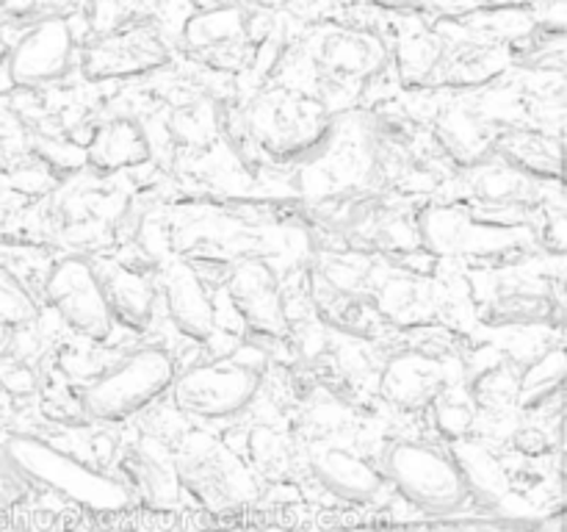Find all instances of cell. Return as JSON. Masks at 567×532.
Masks as SVG:
<instances>
[{
  "label": "cell",
  "instance_id": "obj_1",
  "mask_svg": "<svg viewBox=\"0 0 567 532\" xmlns=\"http://www.w3.org/2000/svg\"><path fill=\"white\" fill-rule=\"evenodd\" d=\"M330 114L313 98L277 89L255 98L247 111V131L266 155L291 161L308 155L330 136Z\"/></svg>",
  "mask_w": 567,
  "mask_h": 532
},
{
  "label": "cell",
  "instance_id": "obj_2",
  "mask_svg": "<svg viewBox=\"0 0 567 532\" xmlns=\"http://www.w3.org/2000/svg\"><path fill=\"white\" fill-rule=\"evenodd\" d=\"M175 382V364L164 349H142L105 369L83 391L81 405L92 419L120 421L138 413Z\"/></svg>",
  "mask_w": 567,
  "mask_h": 532
},
{
  "label": "cell",
  "instance_id": "obj_3",
  "mask_svg": "<svg viewBox=\"0 0 567 532\" xmlns=\"http://www.w3.org/2000/svg\"><path fill=\"white\" fill-rule=\"evenodd\" d=\"M385 471L408 502L430 513H449L468 499V488L452 460L424 443H393L385 454Z\"/></svg>",
  "mask_w": 567,
  "mask_h": 532
},
{
  "label": "cell",
  "instance_id": "obj_4",
  "mask_svg": "<svg viewBox=\"0 0 567 532\" xmlns=\"http://www.w3.org/2000/svg\"><path fill=\"white\" fill-rule=\"evenodd\" d=\"M419 238L437 255H504L532 244V233L515 225L474 219L457 205H430L419 219Z\"/></svg>",
  "mask_w": 567,
  "mask_h": 532
},
{
  "label": "cell",
  "instance_id": "obj_5",
  "mask_svg": "<svg viewBox=\"0 0 567 532\" xmlns=\"http://www.w3.org/2000/svg\"><path fill=\"white\" fill-rule=\"evenodd\" d=\"M175 402L199 419H227L252 402L260 388V369L244 358H219L199 364L172 382Z\"/></svg>",
  "mask_w": 567,
  "mask_h": 532
},
{
  "label": "cell",
  "instance_id": "obj_6",
  "mask_svg": "<svg viewBox=\"0 0 567 532\" xmlns=\"http://www.w3.org/2000/svg\"><path fill=\"white\" fill-rule=\"evenodd\" d=\"M44 294H48L55 314L78 336H86L92 341H103V338L111 336L114 319H111L103 291H100L97 272H94V266L86 258H81V255L61 258L50 269Z\"/></svg>",
  "mask_w": 567,
  "mask_h": 532
},
{
  "label": "cell",
  "instance_id": "obj_7",
  "mask_svg": "<svg viewBox=\"0 0 567 532\" xmlns=\"http://www.w3.org/2000/svg\"><path fill=\"white\" fill-rule=\"evenodd\" d=\"M175 477L208 508H233L255 493V477L247 466L216 441H203L183 449L175 460Z\"/></svg>",
  "mask_w": 567,
  "mask_h": 532
},
{
  "label": "cell",
  "instance_id": "obj_8",
  "mask_svg": "<svg viewBox=\"0 0 567 532\" xmlns=\"http://www.w3.org/2000/svg\"><path fill=\"white\" fill-rule=\"evenodd\" d=\"M258 17L249 14L241 3H225L199 11L183 28V44L188 53L203 59L216 70H238L249 44L258 39Z\"/></svg>",
  "mask_w": 567,
  "mask_h": 532
},
{
  "label": "cell",
  "instance_id": "obj_9",
  "mask_svg": "<svg viewBox=\"0 0 567 532\" xmlns=\"http://www.w3.org/2000/svg\"><path fill=\"white\" fill-rule=\"evenodd\" d=\"M169 61L164 39L150 25H133L127 31L100 37L83 50V72L92 81H114L153 72Z\"/></svg>",
  "mask_w": 567,
  "mask_h": 532
},
{
  "label": "cell",
  "instance_id": "obj_10",
  "mask_svg": "<svg viewBox=\"0 0 567 532\" xmlns=\"http://www.w3.org/2000/svg\"><path fill=\"white\" fill-rule=\"evenodd\" d=\"M227 294H230L233 308L244 319V325L264 338L288 336V314L286 299H282L280 280L266 266L264 260L252 258L244 260L233 269L227 280Z\"/></svg>",
  "mask_w": 567,
  "mask_h": 532
},
{
  "label": "cell",
  "instance_id": "obj_11",
  "mask_svg": "<svg viewBox=\"0 0 567 532\" xmlns=\"http://www.w3.org/2000/svg\"><path fill=\"white\" fill-rule=\"evenodd\" d=\"M72 50L75 39L64 20L42 22L9 50V78L17 86H42L59 81L70 72Z\"/></svg>",
  "mask_w": 567,
  "mask_h": 532
},
{
  "label": "cell",
  "instance_id": "obj_12",
  "mask_svg": "<svg viewBox=\"0 0 567 532\" xmlns=\"http://www.w3.org/2000/svg\"><path fill=\"white\" fill-rule=\"evenodd\" d=\"M443 388H449L446 366L424 352L396 355L380 375L382 397L402 410L430 408Z\"/></svg>",
  "mask_w": 567,
  "mask_h": 532
},
{
  "label": "cell",
  "instance_id": "obj_13",
  "mask_svg": "<svg viewBox=\"0 0 567 532\" xmlns=\"http://www.w3.org/2000/svg\"><path fill=\"white\" fill-rule=\"evenodd\" d=\"M509 64L507 44L493 39H463L443 44L441 64L432 75L430 86L446 89H480L504 75Z\"/></svg>",
  "mask_w": 567,
  "mask_h": 532
},
{
  "label": "cell",
  "instance_id": "obj_14",
  "mask_svg": "<svg viewBox=\"0 0 567 532\" xmlns=\"http://www.w3.org/2000/svg\"><path fill=\"white\" fill-rule=\"evenodd\" d=\"M388 61H391V53L382 44V39H377L369 31H354V28L332 31L319 44L321 70L341 83L365 81V78L385 70Z\"/></svg>",
  "mask_w": 567,
  "mask_h": 532
},
{
  "label": "cell",
  "instance_id": "obj_15",
  "mask_svg": "<svg viewBox=\"0 0 567 532\" xmlns=\"http://www.w3.org/2000/svg\"><path fill=\"white\" fill-rule=\"evenodd\" d=\"M164 303L172 325L194 341H208L216 332V314L197 272L186 264H172L164 272Z\"/></svg>",
  "mask_w": 567,
  "mask_h": 532
},
{
  "label": "cell",
  "instance_id": "obj_16",
  "mask_svg": "<svg viewBox=\"0 0 567 532\" xmlns=\"http://www.w3.org/2000/svg\"><path fill=\"white\" fill-rule=\"evenodd\" d=\"M316 480L347 502H371L382 491V477L369 460L341 447H316L310 452Z\"/></svg>",
  "mask_w": 567,
  "mask_h": 532
},
{
  "label": "cell",
  "instance_id": "obj_17",
  "mask_svg": "<svg viewBox=\"0 0 567 532\" xmlns=\"http://www.w3.org/2000/svg\"><path fill=\"white\" fill-rule=\"evenodd\" d=\"M374 314L396 327L430 325L437 314L435 286L424 277L385 275L374 283Z\"/></svg>",
  "mask_w": 567,
  "mask_h": 532
},
{
  "label": "cell",
  "instance_id": "obj_18",
  "mask_svg": "<svg viewBox=\"0 0 567 532\" xmlns=\"http://www.w3.org/2000/svg\"><path fill=\"white\" fill-rule=\"evenodd\" d=\"M435 139L454 164L474 170L493 158L498 131L471 109H449L437 116Z\"/></svg>",
  "mask_w": 567,
  "mask_h": 532
},
{
  "label": "cell",
  "instance_id": "obj_19",
  "mask_svg": "<svg viewBox=\"0 0 567 532\" xmlns=\"http://www.w3.org/2000/svg\"><path fill=\"white\" fill-rule=\"evenodd\" d=\"M94 272H97L100 291L109 305L111 319L122 321L131 330H144L155 308V291L147 277L116 264L94 266Z\"/></svg>",
  "mask_w": 567,
  "mask_h": 532
},
{
  "label": "cell",
  "instance_id": "obj_20",
  "mask_svg": "<svg viewBox=\"0 0 567 532\" xmlns=\"http://www.w3.org/2000/svg\"><path fill=\"white\" fill-rule=\"evenodd\" d=\"M496 153L502 155L504 164L524 172L532 181H559L563 175V142L546 133H498Z\"/></svg>",
  "mask_w": 567,
  "mask_h": 532
},
{
  "label": "cell",
  "instance_id": "obj_21",
  "mask_svg": "<svg viewBox=\"0 0 567 532\" xmlns=\"http://www.w3.org/2000/svg\"><path fill=\"white\" fill-rule=\"evenodd\" d=\"M150 158V142L142 127L133 120L116 116L105 122L92 136L86 150V161L97 172H120L144 164Z\"/></svg>",
  "mask_w": 567,
  "mask_h": 532
},
{
  "label": "cell",
  "instance_id": "obj_22",
  "mask_svg": "<svg viewBox=\"0 0 567 532\" xmlns=\"http://www.w3.org/2000/svg\"><path fill=\"white\" fill-rule=\"evenodd\" d=\"M452 454L454 469L463 477L468 493L474 491L485 499H502L507 493V474H504L502 463H498L491 449L460 438V441L452 443Z\"/></svg>",
  "mask_w": 567,
  "mask_h": 532
},
{
  "label": "cell",
  "instance_id": "obj_23",
  "mask_svg": "<svg viewBox=\"0 0 567 532\" xmlns=\"http://www.w3.org/2000/svg\"><path fill=\"white\" fill-rule=\"evenodd\" d=\"M474 194L482 203L491 205H520L529 197H535V181L526 177L524 172L513 170L509 164H485L474 166Z\"/></svg>",
  "mask_w": 567,
  "mask_h": 532
},
{
  "label": "cell",
  "instance_id": "obj_24",
  "mask_svg": "<svg viewBox=\"0 0 567 532\" xmlns=\"http://www.w3.org/2000/svg\"><path fill=\"white\" fill-rule=\"evenodd\" d=\"M443 39L435 33H413L396 48V70L404 86H430L443 55Z\"/></svg>",
  "mask_w": 567,
  "mask_h": 532
},
{
  "label": "cell",
  "instance_id": "obj_25",
  "mask_svg": "<svg viewBox=\"0 0 567 532\" xmlns=\"http://www.w3.org/2000/svg\"><path fill=\"white\" fill-rule=\"evenodd\" d=\"M172 139L183 147H208L219 131V120H216V105L210 100L197 98L188 103L177 105L166 120Z\"/></svg>",
  "mask_w": 567,
  "mask_h": 532
},
{
  "label": "cell",
  "instance_id": "obj_26",
  "mask_svg": "<svg viewBox=\"0 0 567 532\" xmlns=\"http://www.w3.org/2000/svg\"><path fill=\"white\" fill-rule=\"evenodd\" d=\"M249 460L264 477H286L293 466V447L275 427H255L249 432Z\"/></svg>",
  "mask_w": 567,
  "mask_h": 532
},
{
  "label": "cell",
  "instance_id": "obj_27",
  "mask_svg": "<svg viewBox=\"0 0 567 532\" xmlns=\"http://www.w3.org/2000/svg\"><path fill=\"white\" fill-rule=\"evenodd\" d=\"M432 416H435V424L441 427V432L452 441L468 436L476 424V405L471 402L468 393H457L454 388H443L435 397V402L430 405Z\"/></svg>",
  "mask_w": 567,
  "mask_h": 532
},
{
  "label": "cell",
  "instance_id": "obj_28",
  "mask_svg": "<svg viewBox=\"0 0 567 532\" xmlns=\"http://www.w3.org/2000/svg\"><path fill=\"white\" fill-rule=\"evenodd\" d=\"M518 393H520V382H518V375L513 371V366L496 364L476 377L468 397L476 408H504V405L513 402Z\"/></svg>",
  "mask_w": 567,
  "mask_h": 532
},
{
  "label": "cell",
  "instance_id": "obj_29",
  "mask_svg": "<svg viewBox=\"0 0 567 532\" xmlns=\"http://www.w3.org/2000/svg\"><path fill=\"white\" fill-rule=\"evenodd\" d=\"M133 480L142 488L147 497L153 499H172L175 497V466H169L166 460H161L158 454L147 452V449H138L133 454Z\"/></svg>",
  "mask_w": 567,
  "mask_h": 532
},
{
  "label": "cell",
  "instance_id": "obj_30",
  "mask_svg": "<svg viewBox=\"0 0 567 532\" xmlns=\"http://www.w3.org/2000/svg\"><path fill=\"white\" fill-rule=\"evenodd\" d=\"M144 9L138 0H92L89 6V20L100 37L127 31L133 25H142Z\"/></svg>",
  "mask_w": 567,
  "mask_h": 532
},
{
  "label": "cell",
  "instance_id": "obj_31",
  "mask_svg": "<svg viewBox=\"0 0 567 532\" xmlns=\"http://www.w3.org/2000/svg\"><path fill=\"white\" fill-rule=\"evenodd\" d=\"M33 153V142L22 120L11 111L0 109V175L20 170Z\"/></svg>",
  "mask_w": 567,
  "mask_h": 532
},
{
  "label": "cell",
  "instance_id": "obj_32",
  "mask_svg": "<svg viewBox=\"0 0 567 532\" xmlns=\"http://www.w3.org/2000/svg\"><path fill=\"white\" fill-rule=\"evenodd\" d=\"M33 319H37V303L28 288L9 269H0V321L14 330L31 325Z\"/></svg>",
  "mask_w": 567,
  "mask_h": 532
},
{
  "label": "cell",
  "instance_id": "obj_33",
  "mask_svg": "<svg viewBox=\"0 0 567 532\" xmlns=\"http://www.w3.org/2000/svg\"><path fill=\"white\" fill-rule=\"evenodd\" d=\"M563 377H565V355L563 349H554V352H548L546 358L535 360V364L518 377L520 382L518 397H524V393H543L548 386L559 388Z\"/></svg>",
  "mask_w": 567,
  "mask_h": 532
},
{
  "label": "cell",
  "instance_id": "obj_34",
  "mask_svg": "<svg viewBox=\"0 0 567 532\" xmlns=\"http://www.w3.org/2000/svg\"><path fill=\"white\" fill-rule=\"evenodd\" d=\"M502 319L504 321H532V319H543L548 314V299L543 297H532V294H518L515 299H504L502 305Z\"/></svg>",
  "mask_w": 567,
  "mask_h": 532
},
{
  "label": "cell",
  "instance_id": "obj_35",
  "mask_svg": "<svg viewBox=\"0 0 567 532\" xmlns=\"http://www.w3.org/2000/svg\"><path fill=\"white\" fill-rule=\"evenodd\" d=\"M441 11H449V14H463V11L476 9L474 0H432Z\"/></svg>",
  "mask_w": 567,
  "mask_h": 532
},
{
  "label": "cell",
  "instance_id": "obj_36",
  "mask_svg": "<svg viewBox=\"0 0 567 532\" xmlns=\"http://www.w3.org/2000/svg\"><path fill=\"white\" fill-rule=\"evenodd\" d=\"M529 0H474V6H487L491 11H507V9H520Z\"/></svg>",
  "mask_w": 567,
  "mask_h": 532
},
{
  "label": "cell",
  "instance_id": "obj_37",
  "mask_svg": "<svg viewBox=\"0 0 567 532\" xmlns=\"http://www.w3.org/2000/svg\"><path fill=\"white\" fill-rule=\"evenodd\" d=\"M374 3L385 6V9L404 11V9H421V6H424L426 0H374Z\"/></svg>",
  "mask_w": 567,
  "mask_h": 532
},
{
  "label": "cell",
  "instance_id": "obj_38",
  "mask_svg": "<svg viewBox=\"0 0 567 532\" xmlns=\"http://www.w3.org/2000/svg\"><path fill=\"white\" fill-rule=\"evenodd\" d=\"M11 338H14V330L9 325L0 321V355H6L11 349Z\"/></svg>",
  "mask_w": 567,
  "mask_h": 532
},
{
  "label": "cell",
  "instance_id": "obj_39",
  "mask_svg": "<svg viewBox=\"0 0 567 532\" xmlns=\"http://www.w3.org/2000/svg\"><path fill=\"white\" fill-rule=\"evenodd\" d=\"M6 59H9V44H6L3 37H0V64H3Z\"/></svg>",
  "mask_w": 567,
  "mask_h": 532
}]
</instances>
